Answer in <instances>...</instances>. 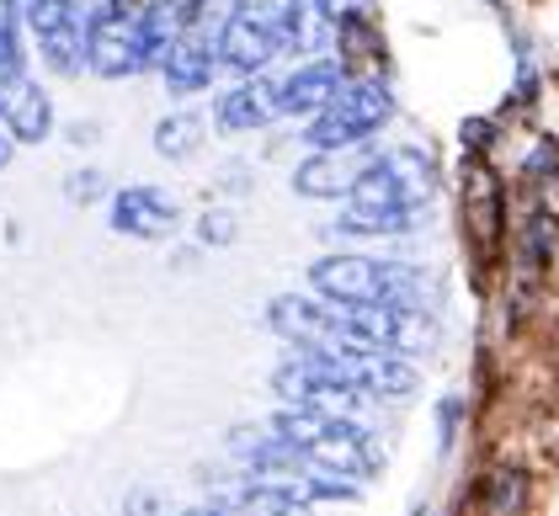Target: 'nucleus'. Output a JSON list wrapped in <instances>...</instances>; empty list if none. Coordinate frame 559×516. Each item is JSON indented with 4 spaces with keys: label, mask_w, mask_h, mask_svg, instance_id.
<instances>
[{
    "label": "nucleus",
    "mask_w": 559,
    "mask_h": 516,
    "mask_svg": "<svg viewBox=\"0 0 559 516\" xmlns=\"http://www.w3.org/2000/svg\"><path fill=\"white\" fill-rule=\"evenodd\" d=\"M437 197V160L427 144H389L352 181L325 240H405L431 218Z\"/></svg>",
    "instance_id": "nucleus-1"
},
{
    "label": "nucleus",
    "mask_w": 559,
    "mask_h": 516,
    "mask_svg": "<svg viewBox=\"0 0 559 516\" xmlns=\"http://www.w3.org/2000/svg\"><path fill=\"white\" fill-rule=\"evenodd\" d=\"M389 123H394L389 75H352L336 91V101L299 129V144L304 149H357V144H373Z\"/></svg>",
    "instance_id": "nucleus-2"
},
{
    "label": "nucleus",
    "mask_w": 559,
    "mask_h": 516,
    "mask_svg": "<svg viewBox=\"0 0 559 516\" xmlns=\"http://www.w3.org/2000/svg\"><path fill=\"white\" fill-rule=\"evenodd\" d=\"M459 214H464V251H469L474 283L485 293V277L490 266L507 251V235H512V203H507V181L490 160H474L464 155V187H459Z\"/></svg>",
    "instance_id": "nucleus-3"
},
{
    "label": "nucleus",
    "mask_w": 559,
    "mask_h": 516,
    "mask_svg": "<svg viewBox=\"0 0 559 516\" xmlns=\"http://www.w3.org/2000/svg\"><path fill=\"white\" fill-rule=\"evenodd\" d=\"M283 59V16L277 0H251L224 33H218V70L235 81H257Z\"/></svg>",
    "instance_id": "nucleus-4"
},
{
    "label": "nucleus",
    "mask_w": 559,
    "mask_h": 516,
    "mask_svg": "<svg viewBox=\"0 0 559 516\" xmlns=\"http://www.w3.org/2000/svg\"><path fill=\"white\" fill-rule=\"evenodd\" d=\"M86 75L102 86H123L150 75L144 70V48H139V27H133V11H107L91 0L86 11Z\"/></svg>",
    "instance_id": "nucleus-5"
},
{
    "label": "nucleus",
    "mask_w": 559,
    "mask_h": 516,
    "mask_svg": "<svg viewBox=\"0 0 559 516\" xmlns=\"http://www.w3.org/2000/svg\"><path fill=\"white\" fill-rule=\"evenodd\" d=\"M176 224H181V203H176L166 187H155V181L112 187V197H107V229H112L118 240L160 245V240L176 235Z\"/></svg>",
    "instance_id": "nucleus-6"
},
{
    "label": "nucleus",
    "mask_w": 559,
    "mask_h": 516,
    "mask_svg": "<svg viewBox=\"0 0 559 516\" xmlns=\"http://www.w3.org/2000/svg\"><path fill=\"white\" fill-rule=\"evenodd\" d=\"M304 464H309V469H325V473H342V479L368 484V479H379V473H384V447H379V436L362 427V421L331 416V421L320 427V436L304 447Z\"/></svg>",
    "instance_id": "nucleus-7"
},
{
    "label": "nucleus",
    "mask_w": 559,
    "mask_h": 516,
    "mask_svg": "<svg viewBox=\"0 0 559 516\" xmlns=\"http://www.w3.org/2000/svg\"><path fill=\"white\" fill-rule=\"evenodd\" d=\"M346 81H352V75H346V64L336 53L294 59V70L272 81V91H277V118H283V123H309V118H320V112L336 101V91H342Z\"/></svg>",
    "instance_id": "nucleus-8"
},
{
    "label": "nucleus",
    "mask_w": 559,
    "mask_h": 516,
    "mask_svg": "<svg viewBox=\"0 0 559 516\" xmlns=\"http://www.w3.org/2000/svg\"><path fill=\"white\" fill-rule=\"evenodd\" d=\"M309 293L336 309L384 303V261L362 256V251H331V256L309 261Z\"/></svg>",
    "instance_id": "nucleus-9"
},
{
    "label": "nucleus",
    "mask_w": 559,
    "mask_h": 516,
    "mask_svg": "<svg viewBox=\"0 0 559 516\" xmlns=\"http://www.w3.org/2000/svg\"><path fill=\"white\" fill-rule=\"evenodd\" d=\"M379 144H357V149H304V160L294 166L288 187L304 203H342L352 192V181L362 176V166L373 160Z\"/></svg>",
    "instance_id": "nucleus-10"
},
{
    "label": "nucleus",
    "mask_w": 559,
    "mask_h": 516,
    "mask_svg": "<svg viewBox=\"0 0 559 516\" xmlns=\"http://www.w3.org/2000/svg\"><path fill=\"white\" fill-rule=\"evenodd\" d=\"M0 129L22 149H44L59 133V107H53V91L44 86V75H22V81L0 86Z\"/></svg>",
    "instance_id": "nucleus-11"
},
{
    "label": "nucleus",
    "mask_w": 559,
    "mask_h": 516,
    "mask_svg": "<svg viewBox=\"0 0 559 516\" xmlns=\"http://www.w3.org/2000/svg\"><path fill=\"white\" fill-rule=\"evenodd\" d=\"M352 5H373V0H277L283 53L288 59H320V53H331L336 22H342Z\"/></svg>",
    "instance_id": "nucleus-12"
},
{
    "label": "nucleus",
    "mask_w": 559,
    "mask_h": 516,
    "mask_svg": "<svg viewBox=\"0 0 559 516\" xmlns=\"http://www.w3.org/2000/svg\"><path fill=\"white\" fill-rule=\"evenodd\" d=\"M277 123H283L277 118V91H272L266 75L224 86L214 96V107H209V129L224 133V139H251V133H266Z\"/></svg>",
    "instance_id": "nucleus-13"
},
{
    "label": "nucleus",
    "mask_w": 559,
    "mask_h": 516,
    "mask_svg": "<svg viewBox=\"0 0 559 516\" xmlns=\"http://www.w3.org/2000/svg\"><path fill=\"white\" fill-rule=\"evenodd\" d=\"M266 331L283 346H336V309L314 293L266 299Z\"/></svg>",
    "instance_id": "nucleus-14"
},
{
    "label": "nucleus",
    "mask_w": 559,
    "mask_h": 516,
    "mask_svg": "<svg viewBox=\"0 0 559 516\" xmlns=\"http://www.w3.org/2000/svg\"><path fill=\"white\" fill-rule=\"evenodd\" d=\"M218 75H224V70H218V48L187 33V38L166 53V64H160V91H166L171 101H192V96H209Z\"/></svg>",
    "instance_id": "nucleus-15"
},
{
    "label": "nucleus",
    "mask_w": 559,
    "mask_h": 516,
    "mask_svg": "<svg viewBox=\"0 0 559 516\" xmlns=\"http://www.w3.org/2000/svg\"><path fill=\"white\" fill-rule=\"evenodd\" d=\"M133 27H139V48H144V70L160 75L166 53L187 38V0H144L133 11Z\"/></svg>",
    "instance_id": "nucleus-16"
},
{
    "label": "nucleus",
    "mask_w": 559,
    "mask_h": 516,
    "mask_svg": "<svg viewBox=\"0 0 559 516\" xmlns=\"http://www.w3.org/2000/svg\"><path fill=\"white\" fill-rule=\"evenodd\" d=\"M209 112H198V107H171V112H160L155 118V129H150V149L166 160V166H192L198 155H203V144H209Z\"/></svg>",
    "instance_id": "nucleus-17"
},
{
    "label": "nucleus",
    "mask_w": 559,
    "mask_h": 516,
    "mask_svg": "<svg viewBox=\"0 0 559 516\" xmlns=\"http://www.w3.org/2000/svg\"><path fill=\"white\" fill-rule=\"evenodd\" d=\"M357 384L373 405L384 399H411L421 388V368L411 357H394V351H362L357 357Z\"/></svg>",
    "instance_id": "nucleus-18"
},
{
    "label": "nucleus",
    "mask_w": 559,
    "mask_h": 516,
    "mask_svg": "<svg viewBox=\"0 0 559 516\" xmlns=\"http://www.w3.org/2000/svg\"><path fill=\"white\" fill-rule=\"evenodd\" d=\"M33 75V44L22 33V5L16 0H0V86Z\"/></svg>",
    "instance_id": "nucleus-19"
},
{
    "label": "nucleus",
    "mask_w": 559,
    "mask_h": 516,
    "mask_svg": "<svg viewBox=\"0 0 559 516\" xmlns=\"http://www.w3.org/2000/svg\"><path fill=\"white\" fill-rule=\"evenodd\" d=\"M479 495H485V512L490 516H522L527 512V495H533V479H527L522 464H501L479 484Z\"/></svg>",
    "instance_id": "nucleus-20"
},
{
    "label": "nucleus",
    "mask_w": 559,
    "mask_h": 516,
    "mask_svg": "<svg viewBox=\"0 0 559 516\" xmlns=\"http://www.w3.org/2000/svg\"><path fill=\"white\" fill-rule=\"evenodd\" d=\"M246 5H251V0H187V33L218 48V33H224Z\"/></svg>",
    "instance_id": "nucleus-21"
},
{
    "label": "nucleus",
    "mask_w": 559,
    "mask_h": 516,
    "mask_svg": "<svg viewBox=\"0 0 559 516\" xmlns=\"http://www.w3.org/2000/svg\"><path fill=\"white\" fill-rule=\"evenodd\" d=\"M240 240V214L229 208V203H214V208H203V214L192 218V245H203V251H229Z\"/></svg>",
    "instance_id": "nucleus-22"
},
{
    "label": "nucleus",
    "mask_w": 559,
    "mask_h": 516,
    "mask_svg": "<svg viewBox=\"0 0 559 516\" xmlns=\"http://www.w3.org/2000/svg\"><path fill=\"white\" fill-rule=\"evenodd\" d=\"M516 176H522V187H527V192H538V197L555 187V181H559V139H555V133H544V139H538V144L522 155Z\"/></svg>",
    "instance_id": "nucleus-23"
},
{
    "label": "nucleus",
    "mask_w": 559,
    "mask_h": 516,
    "mask_svg": "<svg viewBox=\"0 0 559 516\" xmlns=\"http://www.w3.org/2000/svg\"><path fill=\"white\" fill-rule=\"evenodd\" d=\"M431 427H437V453L448 458V453L459 447L464 427H469V399H464V394H442V399L431 405Z\"/></svg>",
    "instance_id": "nucleus-24"
},
{
    "label": "nucleus",
    "mask_w": 559,
    "mask_h": 516,
    "mask_svg": "<svg viewBox=\"0 0 559 516\" xmlns=\"http://www.w3.org/2000/svg\"><path fill=\"white\" fill-rule=\"evenodd\" d=\"M107 197H112V176L102 171V166L64 171V203H70V208H96V203H107Z\"/></svg>",
    "instance_id": "nucleus-25"
},
{
    "label": "nucleus",
    "mask_w": 559,
    "mask_h": 516,
    "mask_svg": "<svg viewBox=\"0 0 559 516\" xmlns=\"http://www.w3.org/2000/svg\"><path fill=\"white\" fill-rule=\"evenodd\" d=\"M496 139H501V118H490V112H474V118L459 123V144H464V155H474V160H490Z\"/></svg>",
    "instance_id": "nucleus-26"
},
{
    "label": "nucleus",
    "mask_w": 559,
    "mask_h": 516,
    "mask_svg": "<svg viewBox=\"0 0 559 516\" xmlns=\"http://www.w3.org/2000/svg\"><path fill=\"white\" fill-rule=\"evenodd\" d=\"M251 181H257L251 160H224V166L214 171V187L218 192H229V197H246V192H251Z\"/></svg>",
    "instance_id": "nucleus-27"
},
{
    "label": "nucleus",
    "mask_w": 559,
    "mask_h": 516,
    "mask_svg": "<svg viewBox=\"0 0 559 516\" xmlns=\"http://www.w3.org/2000/svg\"><path fill=\"white\" fill-rule=\"evenodd\" d=\"M59 133H64L70 149H96V144H102V123H96V118H70Z\"/></svg>",
    "instance_id": "nucleus-28"
},
{
    "label": "nucleus",
    "mask_w": 559,
    "mask_h": 516,
    "mask_svg": "<svg viewBox=\"0 0 559 516\" xmlns=\"http://www.w3.org/2000/svg\"><path fill=\"white\" fill-rule=\"evenodd\" d=\"M171 516H229V512H224L218 501H209V495H203V501H192V506H176Z\"/></svg>",
    "instance_id": "nucleus-29"
},
{
    "label": "nucleus",
    "mask_w": 559,
    "mask_h": 516,
    "mask_svg": "<svg viewBox=\"0 0 559 516\" xmlns=\"http://www.w3.org/2000/svg\"><path fill=\"white\" fill-rule=\"evenodd\" d=\"M16 149H22V144H16V139H11V133L0 129V176L11 171V166H16Z\"/></svg>",
    "instance_id": "nucleus-30"
},
{
    "label": "nucleus",
    "mask_w": 559,
    "mask_h": 516,
    "mask_svg": "<svg viewBox=\"0 0 559 516\" xmlns=\"http://www.w3.org/2000/svg\"><path fill=\"white\" fill-rule=\"evenodd\" d=\"M96 5H107V11H139L144 0H96Z\"/></svg>",
    "instance_id": "nucleus-31"
},
{
    "label": "nucleus",
    "mask_w": 559,
    "mask_h": 516,
    "mask_svg": "<svg viewBox=\"0 0 559 516\" xmlns=\"http://www.w3.org/2000/svg\"><path fill=\"white\" fill-rule=\"evenodd\" d=\"M16 5H22V0H16Z\"/></svg>",
    "instance_id": "nucleus-32"
}]
</instances>
